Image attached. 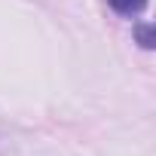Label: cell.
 I'll use <instances>...</instances> for the list:
<instances>
[{"mask_svg":"<svg viewBox=\"0 0 156 156\" xmlns=\"http://www.w3.org/2000/svg\"><path fill=\"white\" fill-rule=\"evenodd\" d=\"M107 3H110L113 12H119V16H126V19H135V16L144 12L147 0H107Z\"/></svg>","mask_w":156,"mask_h":156,"instance_id":"obj_1","label":"cell"},{"mask_svg":"<svg viewBox=\"0 0 156 156\" xmlns=\"http://www.w3.org/2000/svg\"><path fill=\"white\" fill-rule=\"evenodd\" d=\"M138 40H141L144 49H153V28H150V25H141V28H138Z\"/></svg>","mask_w":156,"mask_h":156,"instance_id":"obj_2","label":"cell"}]
</instances>
